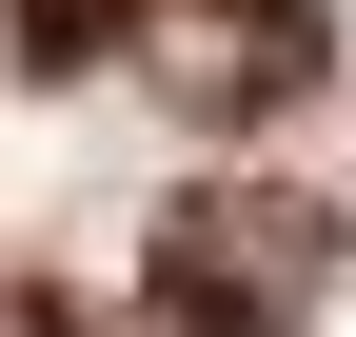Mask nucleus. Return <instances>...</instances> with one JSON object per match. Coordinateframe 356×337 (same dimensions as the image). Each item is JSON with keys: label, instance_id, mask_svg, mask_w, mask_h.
I'll return each instance as SVG.
<instances>
[{"label": "nucleus", "instance_id": "f257e3e1", "mask_svg": "<svg viewBox=\"0 0 356 337\" xmlns=\"http://www.w3.org/2000/svg\"><path fill=\"white\" fill-rule=\"evenodd\" d=\"M139 298H159V337H297L337 298V198L317 179H178Z\"/></svg>", "mask_w": 356, "mask_h": 337}, {"label": "nucleus", "instance_id": "f03ea898", "mask_svg": "<svg viewBox=\"0 0 356 337\" xmlns=\"http://www.w3.org/2000/svg\"><path fill=\"white\" fill-rule=\"evenodd\" d=\"M317 0H159V100L178 119H277L297 79H317Z\"/></svg>", "mask_w": 356, "mask_h": 337}, {"label": "nucleus", "instance_id": "7ed1b4c3", "mask_svg": "<svg viewBox=\"0 0 356 337\" xmlns=\"http://www.w3.org/2000/svg\"><path fill=\"white\" fill-rule=\"evenodd\" d=\"M119 40H139V0H20V60L40 79H99Z\"/></svg>", "mask_w": 356, "mask_h": 337}]
</instances>
